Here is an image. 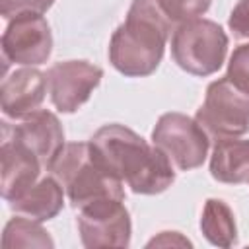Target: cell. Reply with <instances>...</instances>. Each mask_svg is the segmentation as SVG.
<instances>
[{
  "instance_id": "cell-1",
  "label": "cell",
  "mask_w": 249,
  "mask_h": 249,
  "mask_svg": "<svg viewBox=\"0 0 249 249\" xmlns=\"http://www.w3.org/2000/svg\"><path fill=\"white\" fill-rule=\"evenodd\" d=\"M88 142L95 160L136 195H160L175 181L169 158L124 124H105Z\"/></svg>"
},
{
  "instance_id": "cell-2",
  "label": "cell",
  "mask_w": 249,
  "mask_h": 249,
  "mask_svg": "<svg viewBox=\"0 0 249 249\" xmlns=\"http://www.w3.org/2000/svg\"><path fill=\"white\" fill-rule=\"evenodd\" d=\"M173 29L158 0H132L124 21L109 41L111 66L126 78L154 74Z\"/></svg>"
},
{
  "instance_id": "cell-3",
  "label": "cell",
  "mask_w": 249,
  "mask_h": 249,
  "mask_svg": "<svg viewBox=\"0 0 249 249\" xmlns=\"http://www.w3.org/2000/svg\"><path fill=\"white\" fill-rule=\"evenodd\" d=\"M47 173L62 185L74 208H84L101 198L124 200V183L95 160L89 142L64 144L60 154L47 167Z\"/></svg>"
},
{
  "instance_id": "cell-4",
  "label": "cell",
  "mask_w": 249,
  "mask_h": 249,
  "mask_svg": "<svg viewBox=\"0 0 249 249\" xmlns=\"http://www.w3.org/2000/svg\"><path fill=\"white\" fill-rule=\"evenodd\" d=\"M228 35L212 19L196 18L177 25L171 33L173 62L193 76H210L218 72L228 54Z\"/></svg>"
},
{
  "instance_id": "cell-5",
  "label": "cell",
  "mask_w": 249,
  "mask_h": 249,
  "mask_svg": "<svg viewBox=\"0 0 249 249\" xmlns=\"http://www.w3.org/2000/svg\"><path fill=\"white\" fill-rule=\"evenodd\" d=\"M195 119L208 136H243L249 130V91L235 86L228 76H222L208 84Z\"/></svg>"
},
{
  "instance_id": "cell-6",
  "label": "cell",
  "mask_w": 249,
  "mask_h": 249,
  "mask_svg": "<svg viewBox=\"0 0 249 249\" xmlns=\"http://www.w3.org/2000/svg\"><path fill=\"white\" fill-rule=\"evenodd\" d=\"M152 144L158 146L177 169L189 171L204 163L210 148V136L196 119L171 111L158 119L152 130Z\"/></svg>"
},
{
  "instance_id": "cell-7",
  "label": "cell",
  "mask_w": 249,
  "mask_h": 249,
  "mask_svg": "<svg viewBox=\"0 0 249 249\" xmlns=\"http://www.w3.org/2000/svg\"><path fill=\"white\" fill-rule=\"evenodd\" d=\"M78 233L82 245L88 249L101 247H128L132 235L130 214L124 200L101 198L80 208Z\"/></svg>"
},
{
  "instance_id": "cell-8",
  "label": "cell",
  "mask_w": 249,
  "mask_h": 249,
  "mask_svg": "<svg viewBox=\"0 0 249 249\" xmlns=\"http://www.w3.org/2000/svg\"><path fill=\"white\" fill-rule=\"evenodd\" d=\"M53 53V33L47 19L37 12H23L8 19L2 33V54L8 62L39 66Z\"/></svg>"
},
{
  "instance_id": "cell-9",
  "label": "cell",
  "mask_w": 249,
  "mask_h": 249,
  "mask_svg": "<svg viewBox=\"0 0 249 249\" xmlns=\"http://www.w3.org/2000/svg\"><path fill=\"white\" fill-rule=\"evenodd\" d=\"M103 70L88 60H64L47 70V84L53 105L60 113H76L93 93Z\"/></svg>"
},
{
  "instance_id": "cell-10",
  "label": "cell",
  "mask_w": 249,
  "mask_h": 249,
  "mask_svg": "<svg viewBox=\"0 0 249 249\" xmlns=\"http://www.w3.org/2000/svg\"><path fill=\"white\" fill-rule=\"evenodd\" d=\"M2 130L12 134L27 150H31L43 169H47L64 148V128L58 117L47 109H37L31 115L19 119L18 124L2 123Z\"/></svg>"
},
{
  "instance_id": "cell-11",
  "label": "cell",
  "mask_w": 249,
  "mask_h": 249,
  "mask_svg": "<svg viewBox=\"0 0 249 249\" xmlns=\"http://www.w3.org/2000/svg\"><path fill=\"white\" fill-rule=\"evenodd\" d=\"M0 160H2V183H0L2 198L6 202H12L18 196H21L31 185L37 183L43 165L31 150H27L21 142H18L12 134L4 130H2Z\"/></svg>"
},
{
  "instance_id": "cell-12",
  "label": "cell",
  "mask_w": 249,
  "mask_h": 249,
  "mask_svg": "<svg viewBox=\"0 0 249 249\" xmlns=\"http://www.w3.org/2000/svg\"><path fill=\"white\" fill-rule=\"evenodd\" d=\"M47 74L33 66L19 68L4 78L0 88L2 113L10 119H23L37 111L47 93Z\"/></svg>"
},
{
  "instance_id": "cell-13",
  "label": "cell",
  "mask_w": 249,
  "mask_h": 249,
  "mask_svg": "<svg viewBox=\"0 0 249 249\" xmlns=\"http://www.w3.org/2000/svg\"><path fill=\"white\" fill-rule=\"evenodd\" d=\"M210 175L228 185L249 181V140L239 136L216 138L210 156Z\"/></svg>"
},
{
  "instance_id": "cell-14",
  "label": "cell",
  "mask_w": 249,
  "mask_h": 249,
  "mask_svg": "<svg viewBox=\"0 0 249 249\" xmlns=\"http://www.w3.org/2000/svg\"><path fill=\"white\" fill-rule=\"evenodd\" d=\"M64 189L62 185L53 177L47 175L39 179L35 185H31L21 196L10 202V208L16 214L27 216L37 222L53 220L64 206Z\"/></svg>"
},
{
  "instance_id": "cell-15",
  "label": "cell",
  "mask_w": 249,
  "mask_h": 249,
  "mask_svg": "<svg viewBox=\"0 0 249 249\" xmlns=\"http://www.w3.org/2000/svg\"><path fill=\"white\" fill-rule=\"evenodd\" d=\"M200 231L208 243L216 247H231L237 243V226L233 210L222 198H208L200 216Z\"/></svg>"
},
{
  "instance_id": "cell-16",
  "label": "cell",
  "mask_w": 249,
  "mask_h": 249,
  "mask_svg": "<svg viewBox=\"0 0 249 249\" xmlns=\"http://www.w3.org/2000/svg\"><path fill=\"white\" fill-rule=\"evenodd\" d=\"M2 245L6 249L16 247H39V249H53L54 241L49 231L41 226V222L31 220L27 216L18 214L12 218L2 231Z\"/></svg>"
},
{
  "instance_id": "cell-17",
  "label": "cell",
  "mask_w": 249,
  "mask_h": 249,
  "mask_svg": "<svg viewBox=\"0 0 249 249\" xmlns=\"http://www.w3.org/2000/svg\"><path fill=\"white\" fill-rule=\"evenodd\" d=\"M210 2L212 0H158L161 12L165 14V18L171 21L173 27L206 14Z\"/></svg>"
},
{
  "instance_id": "cell-18",
  "label": "cell",
  "mask_w": 249,
  "mask_h": 249,
  "mask_svg": "<svg viewBox=\"0 0 249 249\" xmlns=\"http://www.w3.org/2000/svg\"><path fill=\"white\" fill-rule=\"evenodd\" d=\"M235 86L249 91V43H243L233 49L230 62H228V74H226Z\"/></svg>"
},
{
  "instance_id": "cell-19",
  "label": "cell",
  "mask_w": 249,
  "mask_h": 249,
  "mask_svg": "<svg viewBox=\"0 0 249 249\" xmlns=\"http://www.w3.org/2000/svg\"><path fill=\"white\" fill-rule=\"evenodd\" d=\"M53 4L54 0H0V14L6 19H12L14 16L23 12L45 14Z\"/></svg>"
},
{
  "instance_id": "cell-20",
  "label": "cell",
  "mask_w": 249,
  "mask_h": 249,
  "mask_svg": "<svg viewBox=\"0 0 249 249\" xmlns=\"http://www.w3.org/2000/svg\"><path fill=\"white\" fill-rule=\"evenodd\" d=\"M228 27L233 31V37L249 39V0H237L230 14Z\"/></svg>"
},
{
  "instance_id": "cell-21",
  "label": "cell",
  "mask_w": 249,
  "mask_h": 249,
  "mask_svg": "<svg viewBox=\"0 0 249 249\" xmlns=\"http://www.w3.org/2000/svg\"><path fill=\"white\" fill-rule=\"evenodd\" d=\"M167 245H183V247H193V243L183 237L179 231H161L158 237L148 241V247H167Z\"/></svg>"
}]
</instances>
